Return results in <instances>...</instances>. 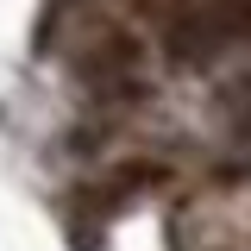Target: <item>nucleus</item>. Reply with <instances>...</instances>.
Listing matches in <instances>:
<instances>
[{
  "label": "nucleus",
  "mask_w": 251,
  "mask_h": 251,
  "mask_svg": "<svg viewBox=\"0 0 251 251\" xmlns=\"http://www.w3.org/2000/svg\"><path fill=\"white\" fill-rule=\"evenodd\" d=\"M226 100H232V107H226L232 132H239V138H251V69L239 75V82H232V94H226Z\"/></svg>",
  "instance_id": "1"
}]
</instances>
